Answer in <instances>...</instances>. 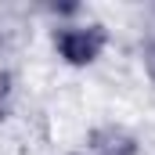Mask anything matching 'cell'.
I'll list each match as a JSON object with an SVG mask.
<instances>
[{
    "label": "cell",
    "instance_id": "1",
    "mask_svg": "<svg viewBox=\"0 0 155 155\" xmlns=\"http://www.w3.org/2000/svg\"><path fill=\"white\" fill-rule=\"evenodd\" d=\"M79 15H83V7H79ZM79 15L58 22L54 33H51V47H54L58 61L69 65V69H87V65H94V61L105 54V47H108L105 25H97V22H83Z\"/></svg>",
    "mask_w": 155,
    "mask_h": 155
}]
</instances>
